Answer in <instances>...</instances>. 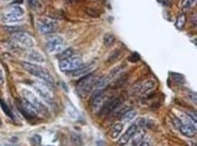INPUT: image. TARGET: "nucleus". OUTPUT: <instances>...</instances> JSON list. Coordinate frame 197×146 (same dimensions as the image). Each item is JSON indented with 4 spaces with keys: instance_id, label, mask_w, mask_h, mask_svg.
<instances>
[{
    "instance_id": "obj_7",
    "label": "nucleus",
    "mask_w": 197,
    "mask_h": 146,
    "mask_svg": "<svg viewBox=\"0 0 197 146\" xmlns=\"http://www.w3.org/2000/svg\"><path fill=\"white\" fill-rule=\"evenodd\" d=\"M64 46H65V41L59 36H50L46 43V48L48 52L51 54L60 53L61 51H63Z\"/></svg>"
},
{
    "instance_id": "obj_35",
    "label": "nucleus",
    "mask_w": 197,
    "mask_h": 146,
    "mask_svg": "<svg viewBox=\"0 0 197 146\" xmlns=\"http://www.w3.org/2000/svg\"><path fill=\"white\" fill-rule=\"evenodd\" d=\"M139 146H150L149 144V143H147V142H143V143H141Z\"/></svg>"
},
{
    "instance_id": "obj_14",
    "label": "nucleus",
    "mask_w": 197,
    "mask_h": 146,
    "mask_svg": "<svg viewBox=\"0 0 197 146\" xmlns=\"http://www.w3.org/2000/svg\"><path fill=\"white\" fill-rule=\"evenodd\" d=\"M156 87V82L151 79L142 83L137 88V91L140 94H147L151 93Z\"/></svg>"
},
{
    "instance_id": "obj_15",
    "label": "nucleus",
    "mask_w": 197,
    "mask_h": 146,
    "mask_svg": "<svg viewBox=\"0 0 197 146\" xmlns=\"http://www.w3.org/2000/svg\"><path fill=\"white\" fill-rule=\"evenodd\" d=\"M92 66L90 64H82L78 69L72 72V75L74 77H83L90 73H92Z\"/></svg>"
},
{
    "instance_id": "obj_13",
    "label": "nucleus",
    "mask_w": 197,
    "mask_h": 146,
    "mask_svg": "<svg viewBox=\"0 0 197 146\" xmlns=\"http://www.w3.org/2000/svg\"><path fill=\"white\" fill-rule=\"evenodd\" d=\"M109 98L106 96V94H104V92L100 93L99 94L96 95L95 97H93V100H92V106H93V109H94V112L95 113H100L101 110L103 109L104 105L105 104V103L107 102Z\"/></svg>"
},
{
    "instance_id": "obj_34",
    "label": "nucleus",
    "mask_w": 197,
    "mask_h": 146,
    "mask_svg": "<svg viewBox=\"0 0 197 146\" xmlns=\"http://www.w3.org/2000/svg\"><path fill=\"white\" fill-rule=\"evenodd\" d=\"M4 81H5V79H4V75H3L2 70L0 69V84H3V83H4Z\"/></svg>"
},
{
    "instance_id": "obj_8",
    "label": "nucleus",
    "mask_w": 197,
    "mask_h": 146,
    "mask_svg": "<svg viewBox=\"0 0 197 146\" xmlns=\"http://www.w3.org/2000/svg\"><path fill=\"white\" fill-rule=\"evenodd\" d=\"M12 37L17 43H18L19 44H21L22 46H24L26 48H32L35 44L34 39L26 32L19 31V32L14 33Z\"/></svg>"
},
{
    "instance_id": "obj_33",
    "label": "nucleus",
    "mask_w": 197,
    "mask_h": 146,
    "mask_svg": "<svg viewBox=\"0 0 197 146\" xmlns=\"http://www.w3.org/2000/svg\"><path fill=\"white\" fill-rule=\"evenodd\" d=\"M173 75V77H174V80L175 81V82H180V80H179V77H182L183 75H181L180 74H173L172 75Z\"/></svg>"
},
{
    "instance_id": "obj_25",
    "label": "nucleus",
    "mask_w": 197,
    "mask_h": 146,
    "mask_svg": "<svg viewBox=\"0 0 197 146\" xmlns=\"http://www.w3.org/2000/svg\"><path fill=\"white\" fill-rule=\"evenodd\" d=\"M120 56H121V50H119V49L115 50V51L111 54V56L108 57L107 62L108 63L116 62V60H118V58L120 57Z\"/></svg>"
},
{
    "instance_id": "obj_21",
    "label": "nucleus",
    "mask_w": 197,
    "mask_h": 146,
    "mask_svg": "<svg viewBox=\"0 0 197 146\" xmlns=\"http://www.w3.org/2000/svg\"><path fill=\"white\" fill-rule=\"evenodd\" d=\"M73 54H74L73 49L72 48H68V49L63 50L60 53H58L57 57H58V59L61 61V60H64V59H66V58H69V57L73 56Z\"/></svg>"
},
{
    "instance_id": "obj_32",
    "label": "nucleus",
    "mask_w": 197,
    "mask_h": 146,
    "mask_svg": "<svg viewBox=\"0 0 197 146\" xmlns=\"http://www.w3.org/2000/svg\"><path fill=\"white\" fill-rule=\"evenodd\" d=\"M28 3L34 8H37V7H38L40 6L39 0H28Z\"/></svg>"
},
{
    "instance_id": "obj_11",
    "label": "nucleus",
    "mask_w": 197,
    "mask_h": 146,
    "mask_svg": "<svg viewBox=\"0 0 197 146\" xmlns=\"http://www.w3.org/2000/svg\"><path fill=\"white\" fill-rule=\"evenodd\" d=\"M122 103V99L116 97V98H109L107 100V102L105 103V104L104 105L103 109L101 110L100 113L103 116H107L110 113H112L119 105Z\"/></svg>"
},
{
    "instance_id": "obj_1",
    "label": "nucleus",
    "mask_w": 197,
    "mask_h": 146,
    "mask_svg": "<svg viewBox=\"0 0 197 146\" xmlns=\"http://www.w3.org/2000/svg\"><path fill=\"white\" fill-rule=\"evenodd\" d=\"M22 66L23 68L27 71L30 75L37 77L41 79L43 82L46 83L49 85H53L55 83V79L54 77L50 75V73L45 69L44 67L37 65V64H35V63H31L24 62L22 63Z\"/></svg>"
},
{
    "instance_id": "obj_2",
    "label": "nucleus",
    "mask_w": 197,
    "mask_h": 146,
    "mask_svg": "<svg viewBox=\"0 0 197 146\" xmlns=\"http://www.w3.org/2000/svg\"><path fill=\"white\" fill-rule=\"evenodd\" d=\"M99 78L97 77L94 72L83 76L77 84V91L82 98H85L92 91L95 83Z\"/></svg>"
},
{
    "instance_id": "obj_29",
    "label": "nucleus",
    "mask_w": 197,
    "mask_h": 146,
    "mask_svg": "<svg viewBox=\"0 0 197 146\" xmlns=\"http://www.w3.org/2000/svg\"><path fill=\"white\" fill-rule=\"evenodd\" d=\"M5 30L8 33H17V32H19L20 27L18 26H6L5 27Z\"/></svg>"
},
{
    "instance_id": "obj_20",
    "label": "nucleus",
    "mask_w": 197,
    "mask_h": 146,
    "mask_svg": "<svg viewBox=\"0 0 197 146\" xmlns=\"http://www.w3.org/2000/svg\"><path fill=\"white\" fill-rule=\"evenodd\" d=\"M124 65H120V66H116V67H115V68L110 72V74H109L108 77L111 79V81L115 80V79L119 75L123 72V70H124Z\"/></svg>"
},
{
    "instance_id": "obj_6",
    "label": "nucleus",
    "mask_w": 197,
    "mask_h": 146,
    "mask_svg": "<svg viewBox=\"0 0 197 146\" xmlns=\"http://www.w3.org/2000/svg\"><path fill=\"white\" fill-rule=\"evenodd\" d=\"M23 15H24V10L18 6H12L10 10L4 14L0 20L5 22V23H13V22H18L23 19Z\"/></svg>"
},
{
    "instance_id": "obj_10",
    "label": "nucleus",
    "mask_w": 197,
    "mask_h": 146,
    "mask_svg": "<svg viewBox=\"0 0 197 146\" xmlns=\"http://www.w3.org/2000/svg\"><path fill=\"white\" fill-rule=\"evenodd\" d=\"M18 107L19 108L20 112L26 118H34V117H37L39 114L37 110L28 101H26L25 98L20 102L19 104H18Z\"/></svg>"
},
{
    "instance_id": "obj_24",
    "label": "nucleus",
    "mask_w": 197,
    "mask_h": 146,
    "mask_svg": "<svg viewBox=\"0 0 197 146\" xmlns=\"http://www.w3.org/2000/svg\"><path fill=\"white\" fill-rule=\"evenodd\" d=\"M0 106H1V108H2V110H3V112H4V113H5L8 117L13 118V113H12V112H11L10 108L7 106V104H6L2 99H0Z\"/></svg>"
},
{
    "instance_id": "obj_4",
    "label": "nucleus",
    "mask_w": 197,
    "mask_h": 146,
    "mask_svg": "<svg viewBox=\"0 0 197 146\" xmlns=\"http://www.w3.org/2000/svg\"><path fill=\"white\" fill-rule=\"evenodd\" d=\"M83 64V60L80 56H71L69 58L61 60L59 69L62 72H73Z\"/></svg>"
},
{
    "instance_id": "obj_23",
    "label": "nucleus",
    "mask_w": 197,
    "mask_h": 146,
    "mask_svg": "<svg viewBox=\"0 0 197 146\" xmlns=\"http://www.w3.org/2000/svg\"><path fill=\"white\" fill-rule=\"evenodd\" d=\"M131 139H132V138H131L126 133H124L122 136H120V138L117 140V144H118L119 146L126 145V144L129 143V141H130Z\"/></svg>"
},
{
    "instance_id": "obj_9",
    "label": "nucleus",
    "mask_w": 197,
    "mask_h": 146,
    "mask_svg": "<svg viewBox=\"0 0 197 146\" xmlns=\"http://www.w3.org/2000/svg\"><path fill=\"white\" fill-rule=\"evenodd\" d=\"M57 28V23L50 18H44L38 22L39 32L43 35H48L54 33Z\"/></svg>"
},
{
    "instance_id": "obj_36",
    "label": "nucleus",
    "mask_w": 197,
    "mask_h": 146,
    "mask_svg": "<svg viewBox=\"0 0 197 146\" xmlns=\"http://www.w3.org/2000/svg\"><path fill=\"white\" fill-rule=\"evenodd\" d=\"M48 146H49V145H48Z\"/></svg>"
},
{
    "instance_id": "obj_27",
    "label": "nucleus",
    "mask_w": 197,
    "mask_h": 146,
    "mask_svg": "<svg viewBox=\"0 0 197 146\" xmlns=\"http://www.w3.org/2000/svg\"><path fill=\"white\" fill-rule=\"evenodd\" d=\"M194 2H195L194 0H183L182 1V8L183 10H188L192 6Z\"/></svg>"
},
{
    "instance_id": "obj_3",
    "label": "nucleus",
    "mask_w": 197,
    "mask_h": 146,
    "mask_svg": "<svg viewBox=\"0 0 197 146\" xmlns=\"http://www.w3.org/2000/svg\"><path fill=\"white\" fill-rule=\"evenodd\" d=\"M34 89L36 90V92L38 94L40 97L48 104H54V96H53V94L51 93L50 89L47 87V84L46 83H43V82H39V81H36V82H33L32 83Z\"/></svg>"
},
{
    "instance_id": "obj_5",
    "label": "nucleus",
    "mask_w": 197,
    "mask_h": 146,
    "mask_svg": "<svg viewBox=\"0 0 197 146\" xmlns=\"http://www.w3.org/2000/svg\"><path fill=\"white\" fill-rule=\"evenodd\" d=\"M22 94L24 96V98L28 101L30 104H32L38 112V113L40 114H45L47 113V109L45 107V105L43 104L39 99L29 90L27 89H23L22 90Z\"/></svg>"
},
{
    "instance_id": "obj_26",
    "label": "nucleus",
    "mask_w": 197,
    "mask_h": 146,
    "mask_svg": "<svg viewBox=\"0 0 197 146\" xmlns=\"http://www.w3.org/2000/svg\"><path fill=\"white\" fill-rule=\"evenodd\" d=\"M185 21H186V17H185L184 15L179 16L177 20H176V23H175V26L177 27L178 29H180V30L183 29V26H184V25H185Z\"/></svg>"
},
{
    "instance_id": "obj_22",
    "label": "nucleus",
    "mask_w": 197,
    "mask_h": 146,
    "mask_svg": "<svg viewBox=\"0 0 197 146\" xmlns=\"http://www.w3.org/2000/svg\"><path fill=\"white\" fill-rule=\"evenodd\" d=\"M116 41V37L113 34H105L104 36V44L106 46H112L114 44V43Z\"/></svg>"
},
{
    "instance_id": "obj_30",
    "label": "nucleus",
    "mask_w": 197,
    "mask_h": 146,
    "mask_svg": "<svg viewBox=\"0 0 197 146\" xmlns=\"http://www.w3.org/2000/svg\"><path fill=\"white\" fill-rule=\"evenodd\" d=\"M140 60V56L138 55L136 52H135V53H133L130 56H129V61L130 62H133V63H136L137 62Z\"/></svg>"
},
{
    "instance_id": "obj_28",
    "label": "nucleus",
    "mask_w": 197,
    "mask_h": 146,
    "mask_svg": "<svg viewBox=\"0 0 197 146\" xmlns=\"http://www.w3.org/2000/svg\"><path fill=\"white\" fill-rule=\"evenodd\" d=\"M86 14L90 17H99V13L94 8H87Z\"/></svg>"
},
{
    "instance_id": "obj_31",
    "label": "nucleus",
    "mask_w": 197,
    "mask_h": 146,
    "mask_svg": "<svg viewBox=\"0 0 197 146\" xmlns=\"http://www.w3.org/2000/svg\"><path fill=\"white\" fill-rule=\"evenodd\" d=\"M172 121H173V124L175 125V126L176 127V128H180V126L183 125V122L177 118V117H173L172 118Z\"/></svg>"
},
{
    "instance_id": "obj_17",
    "label": "nucleus",
    "mask_w": 197,
    "mask_h": 146,
    "mask_svg": "<svg viewBox=\"0 0 197 146\" xmlns=\"http://www.w3.org/2000/svg\"><path fill=\"white\" fill-rule=\"evenodd\" d=\"M27 58L30 60V61H33V62L37 63H44L45 62V58L44 56L40 54L38 51H36V50H32L28 53L27 55Z\"/></svg>"
},
{
    "instance_id": "obj_18",
    "label": "nucleus",
    "mask_w": 197,
    "mask_h": 146,
    "mask_svg": "<svg viewBox=\"0 0 197 146\" xmlns=\"http://www.w3.org/2000/svg\"><path fill=\"white\" fill-rule=\"evenodd\" d=\"M123 128H124V125L122 123H116V124H115V125L112 128V131H111V137L113 139L118 138L120 133L123 131Z\"/></svg>"
},
{
    "instance_id": "obj_16",
    "label": "nucleus",
    "mask_w": 197,
    "mask_h": 146,
    "mask_svg": "<svg viewBox=\"0 0 197 146\" xmlns=\"http://www.w3.org/2000/svg\"><path fill=\"white\" fill-rule=\"evenodd\" d=\"M179 129H180V132L187 137H194L196 133V128H194V127L189 126L187 125L183 124L180 126Z\"/></svg>"
},
{
    "instance_id": "obj_19",
    "label": "nucleus",
    "mask_w": 197,
    "mask_h": 146,
    "mask_svg": "<svg viewBox=\"0 0 197 146\" xmlns=\"http://www.w3.org/2000/svg\"><path fill=\"white\" fill-rule=\"evenodd\" d=\"M137 115V112L135 110H129L127 112H125L123 115H122V120L124 122H130L132 121L136 116Z\"/></svg>"
},
{
    "instance_id": "obj_12",
    "label": "nucleus",
    "mask_w": 197,
    "mask_h": 146,
    "mask_svg": "<svg viewBox=\"0 0 197 146\" xmlns=\"http://www.w3.org/2000/svg\"><path fill=\"white\" fill-rule=\"evenodd\" d=\"M111 79L107 76H103L101 78H99L97 81V83H95L93 89H92V97H95L96 95L99 94L100 93L104 92V90L109 85V83H111Z\"/></svg>"
}]
</instances>
